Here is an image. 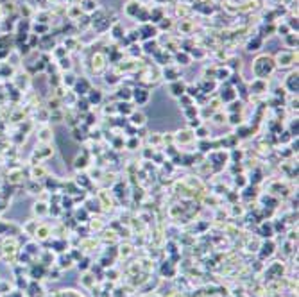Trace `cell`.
Wrapping results in <instances>:
<instances>
[{"instance_id": "6da1fadb", "label": "cell", "mask_w": 299, "mask_h": 297, "mask_svg": "<svg viewBox=\"0 0 299 297\" xmlns=\"http://www.w3.org/2000/svg\"><path fill=\"white\" fill-rule=\"evenodd\" d=\"M262 68H265L263 70V74L267 75V74H270V70H272V59L270 57H258L256 59V63H255V72L260 75V72H262Z\"/></svg>"}, {"instance_id": "277c9868", "label": "cell", "mask_w": 299, "mask_h": 297, "mask_svg": "<svg viewBox=\"0 0 299 297\" xmlns=\"http://www.w3.org/2000/svg\"><path fill=\"white\" fill-rule=\"evenodd\" d=\"M278 61H280V64L287 66V64H290V61H292V56H288V54H280V56H278Z\"/></svg>"}, {"instance_id": "5b68a950", "label": "cell", "mask_w": 299, "mask_h": 297, "mask_svg": "<svg viewBox=\"0 0 299 297\" xmlns=\"http://www.w3.org/2000/svg\"><path fill=\"white\" fill-rule=\"evenodd\" d=\"M133 118H134L133 122H134V124H138V125H142V124L145 122V117H143V115H134Z\"/></svg>"}, {"instance_id": "8992f818", "label": "cell", "mask_w": 299, "mask_h": 297, "mask_svg": "<svg viewBox=\"0 0 299 297\" xmlns=\"http://www.w3.org/2000/svg\"><path fill=\"white\" fill-rule=\"evenodd\" d=\"M99 100H100V93H99V91H95V93L91 95V102H99Z\"/></svg>"}, {"instance_id": "7a4b0ae2", "label": "cell", "mask_w": 299, "mask_h": 297, "mask_svg": "<svg viewBox=\"0 0 299 297\" xmlns=\"http://www.w3.org/2000/svg\"><path fill=\"white\" fill-rule=\"evenodd\" d=\"M134 99L140 100V102H145V100L149 99V95H147L145 89H136V91H134Z\"/></svg>"}, {"instance_id": "3957f363", "label": "cell", "mask_w": 299, "mask_h": 297, "mask_svg": "<svg viewBox=\"0 0 299 297\" xmlns=\"http://www.w3.org/2000/svg\"><path fill=\"white\" fill-rule=\"evenodd\" d=\"M288 88H290L292 91H297V74H292V75L288 77Z\"/></svg>"}]
</instances>
